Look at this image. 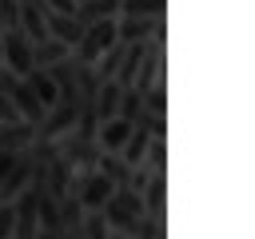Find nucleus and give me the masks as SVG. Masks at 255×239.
<instances>
[{
	"instance_id": "nucleus-8",
	"label": "nucleus",
	"mask_w": 255,
	"mask_h": 239,
	"mask_svg": "<svg viewBox=\"0 0 255 239\" xmlns=\"http://www.w3.org/2000/svg\"><path fill=\"white\" fill-rule=\"evenodd\" d=\"M28 84H32V92L40 96V104L52 112L56 104H60V84L52 80V72L48 68H32V76H28Z\"/></svg>"
},
{
	"instance_id": "nucleus-14",
	"label": "nucleus",
	"mask_w": 255,
	"mask_h": 239,
	"mask_svg": "<svg viewBox=\"0 0 255 239\" xmlns=\"http://www.w3.org/2000/svg\"><path fill=\"white\" fill-rule=\"evenodd\" d=\"M16 235V203H0V239Z\"/></svg>"
},
{
	"instance_id": "nucleus-12",
	"label": "nucleus",
	"mask_w": 255,
	"mask_h": 239,
	"mask_svg": "<svg viewBox=\"0 0 255 239\" xmlns=\"http://www.w3.org/2000/svg\"><path fill=\"white\" fill-rule=\"evenodd\" d=\"M120 16H163V0H124Z\"/></svg>"
},
{
	"instance_id": "nucleus-16",
	"label": "nucleus",
	"mask_w": 255,
	"mask_h": 239,
	"mask_svg": "<svg viewBox=\"0 0 255 239\" xmlns=\"http://www.w3.org/2000/svg\"><path fill=\"white\" fill-rule=\"evenodd\" d=\"M52 12H64V16H76L80 12V0H44Z\"/></svg>"
},
{
	"instance_id": "nucleus-1",
	"label": "nucleus",
	"mask_w": 255,
	"mask_h": 239,
	"mask_svg": "<svg viewBox=\"0 0 255 239\" xmlns=\"http://www.w3.org/2000/svg\"><path fill=\"white\" fill-rule=\"evenodd\" d=\"M116 44H120V20H96V24H88L84 40L76 44V60L80 64H96Z\"/></svg>"
},
{
	"instance_id": "nucleus-19",
	"label": "nucleus",
	"mask_w": 255,
	"mask_h": 239,
	"mask_svg": "<svg viewBox=\"0 0 255 239\" xmlns=\"http://www.w3.org/2000/svg\"><path fill=\"white\" fill-rule=\"evenodd\" d=\"M112 239H128V235H124V231H116V235H112Z\"/></svg>"
},
{
	"instance_id": "nucleus-5",
	"label": "nucleus",
	"mask_w": 255,
	"mask_h": 239,
	"mask_svg": "<svg viewBox=\"0 0 255 239\" xmlns=\"http://www.w3.org/2000/svg\"><path fill=\"white\" fill-rule=\"evenodd\" d=\"M20 28H24V36H28L32 44L52 40V32H48V16H44V0H24V4H20Z\"/></svg>"
},
{
	"instance_id": "nucleus-10",
	"label": "nucleus",
	"mask_w": 255,
	"mask_h": 239,
	"mask_svg": "<svg viewBox=\"0 0 255 239\" xmlns=\"http://www.w3.org/2000/svg\"><path fill=\"white\" fill-rule=\"evenodd\" d=\"M120 4H124V0H84L76 16H80L84 24H96V20H116V16H120Z\"/></svg>"
},
{
	"instance_id": "nucleus-17",
	"label": "nucleus",
	"mask_w": 255,
	"mask_h": 239,
	"mask_svg": "<svg viewBox=\"0 0 255 239\" xmlns=\"http://www.w3.org/2000/svg\"><path fill=\"white\" fill-rule=\"evenodd\" d=\"M16 159H20V151H0V183L8 179V171L16 167Z\"/></svg>"
},
{
	"instance_id": "nucleus-3",
	"label": "nucleus",
	"mask_w": 255,
	"mask_h": 239,
	"mask_svg": "<svg viewBox=\"0 0 255 239\" xmlns=\"http://www.w3.org/2000/svg\"><path fill=\"white\" fill-rule=\"evenodd\" d=\"M116 179L112 175H104V171H92L88 179H84V187H80V203L88 207V211H104L108 207V199L116 195Z\"/></svg>"
},
{
	"instance_id": "nucleus-7",
	"label": "nucleus",
	"mask_w": 255,
	"mask_h": 239,
	"mask_svg": "<svg viewBox=\"0 0 255 239\" xmlns=\"http://www.w3.org/2000/svg\"><path fill=\"white\" fill-rule=\"evenodd\" d=\"M155 32H159V16H124L120 20V40L124 44H139Z\"/></svg>"
},
{
	"instance_id": "nucleus-11",
	"label": "nucleus",
	"mask_w": 255,
	"mask_h": 239,
	"mask_svg": "<svg viewBox=\"0 0 255 239\" xmlns=\"http://www.w3.org/2000/svg\"><path fill=\"white\" fill-rule=\"evenodd\" d=\"M147 112V100H143V92L139 88H128L124 92V100H120V116L124 120H131V123H139V116Z\"/></svg>"
},
{
	"instance_id": "nucleus-18",
	"label": "nucleus",
	"mask_w": 255,
	"mask_h": 239,
	"mask_svg": "<svg viewBox=\"0 0 255 239\" xmlns=\"http://www.w3.org/2000/svg\"><path fill=\"white\" fill-rule=\"evenodd\" d=\"M0 68H4V24H0Z\"/></svg>"
},
{
	"instance_id": "nucleus-2",
	"label": "nucleus",
	"mask_w": 255,
	"mask_h": 239,
	"mask_svg": "<svg viewBox=\"0 0 255 239\" xmlns=\"http://www.w3.org/2000/svg\"><path fill=\"white\" fill-rule=\"evenodd\" d=\"M4 68H12L16 76H32V40L24 36V28H4Z\"/></svg>"
},
{
	"instance_id": "nucleus-9",
	"label": "nucleus",
	"mask_w": 255,
	"mask_h": 239,
	"mask_svg": "<svg viewBox=\"0 0 255 239\" xmlns=\"http://www.w3.org/2000/svg\"><path fill=\"white\" fill-rule=\"evenodd\" d=\"M72 56V48L64 44V40H44V44H32V64L36 68H52V64H60V60H68Z\"/></svg>"
},
{
	"instance_id": "nucleus-6",
	"label": "nucleus",
	"mask_w": 255,
	"mask_h": 239,
	"mask_svg": "<svg viewBox=\"0 0 255 239\" xmlns=\"http://www.w3.org/2000/svg\"><path fill=\"white\" fill-rule=\"evenodd\" d=\"M131 131H135V123L124 120V116H116V120H104V123H100L96 139H100L104 151H124V143L131 139Z\"/></svg>"
},
{
	"instance_id": "nucleus-15",
	"label": "nucleus",
	"mask_w": 255,
	"mask_h": 239,
	"mask_svg": "<svg viewBox=\"0 0 255 239\" xmlns=\"http://www.w3.org/2000/svg\"><path fill=\"white\" fill-rule=\"evenodd\" d=\"M20 120H24V116H20V108H16V104H12V96L0 88V123H20Z\"/></svg>"
},
{
	"instance_id": "nucleus-13",
	"label": "nucleus",
	"mask_w": 255,
	"mask_h": 239,
	"mask_svg": "<svg viewBox=\"0 0 255 239\" xmlns=\"http://www.w3.org/2000/svg\"><path fill=\"white\" fill-rule=\"evenodd\" d=\"M20 4L24 0H0V24L4 28H20Z\"/></svg>"
},
{
	"instance_id": "nucleus-4",
	"label": "nucleus",
	"mask_w": 255,
	"mask_h": 239,
	"mask_svg": "<svg viewBox=\"0 0 255 239\" xmlns=\"http://www.w3.org/2000/svg\"><path fill=\"white\" fill-rule=\"evenodd\" d=\"M44 16H48V32L56 36V40H64L72 52H76V44L84 40V32H88V24L80 20V16H64V12H52L48 4H44Z\"/></svg>"
}]
</instances>
